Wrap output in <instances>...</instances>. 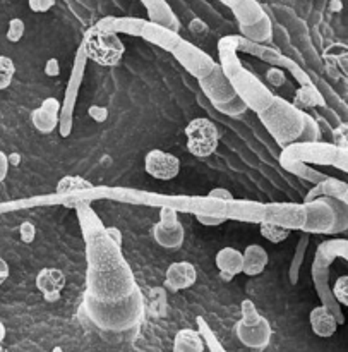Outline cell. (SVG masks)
Instances as JSON below:
<instances>
[{"label": "cell", "instance_id": "cb8c5ba5", "mask_svg": "<svg viewBox=\"0 0 348 352\" xmlns=\"http://www.w3.org/2000/svg\"><path fill=\"white\" fill-rule=\"evenodd\" d=\"M270 263V254L259 244H249L244 250V275L247 277H257L264 272Z\"/></svg>", "mask_w": 348, "mask_h": 352}, {"label": "cell", "instance_id": "277c9868", "mask_svg": "<svg viewBox=\"0 0 348 352\" xmlns=\"http://www.w3.org/2000/svg\"><path fill=\"white\" fill-rule=\"evenodd\" d=\"M84 311L98 329L105 332H126L141 323L144 316V298L139 287L130 296L115 302H103L84 296Z\"/></svg>", "mask_w": 348, "mask_h": 352}, {"label": "cell", "instance_id": "9c48e42d", "mask_svg": "<svg viewBox=\"0 0 348 352\" xmlns=\"http://www.w3.org/2000/svg\"><path fill=\"white\" fill-rule=\"evenodd\" d=\"M240 320L235 325L237 339L249 349H264L271 342V325L268 318L259 315L251 299H244L240 306Z\"/></svg>", "mask_w": 348, "mask_h": 352}, {"label": "cell", "instance_id": "d6986e66", "mask_svg": "<svg viewBox=\"0 0 348 352\" xmlns=\"http://www.w3.org/2000/svg\"><path fill=\"white\" fill-rule=\"evenodd\" d=\"M60 110L62 103L57 98L51 96V98L43 100V103L31 113V122H33L34 129L40 131L41 134L54 133L60 122Z\"/></svg>", "mask_w": 348, "mask_h": 352}, {"label": "cell", "instance_id": "d6a6232c", "mask_svg": "<svg viewBox=\"0 0 348 352\" xmlns=\"http://www.w3.org/2000/svg\"><path fill=\"white\" fill-rule=\"evenodd\" d=\"M14 74H16V65H14L12 58L0 55V89L9 88Z\"/></svg>", "mask_w": 348, "mask_h": 352}, {"label": "cell", "instance_id": "ee69618b", "mask_svg": "<svg viewBox=\"0 0 348 352\" xmlns=\"http://www.w3.org/2000/svg\"><path fill=\"white\" fill-rule=\"evenodd\" d=\"M196 219H198L199 223H202V226H208V227L222 226V223L227 222V219H222V217H206V215H201V217H196Z\"/></svg>", "mask_w": 348, "mask_h": 352}, {"label": "cell", "instance_id": "836d02e7", "mask_svg": "<svg viewBox=\"0 0 348 352\" xmlns=\"http://www.w3.org/2000/svg\"><path fill=\"white\" fill-rule=\"evenodd\" d=\"M215 109L218 110V112L225 113V116H232V117H237V116H240V113L246 112V110H249L239 95H237L235 98L230 100V102L222 103V105H216Z\"/></svg>", "mask_w": 348, "mask_h": 352}, {"label": "cell", "instance_id": "8fae6325", "mask_svg": "<svg viewBox=\"0 0 348 352\" xmlns=\"http://www.w3.org/2000/svg\"><path fill=\"white\" fill-rule=\"evenodd\" d=\"M86 64H88V57L84 55L82 48L79 47L78 52H76L74 65H72L71 78H69L67 89H65L64 102H62L60 122H58V133H60L62 138L71 136L72 133V126H74V110L76 103H78L79 91H81L82 79H84Z\"/></svg>", "mask_w": 348, "mask_h": 352}, {"label": "cell", "instance_id": "f6af8a7d", "mask_svg": "<svg viewBox=\"0 0 348 352\" xmlns=\"http://www.w3.org/2000/svg\"><path fill=\"white\" fill-rule=\"evenodd\" d=\"M9 167H10L9 155H5L2 150H0V182L5 181L7 174H9Z\"/></svg>", "mask_w": 348, "mask_h": 352}, {"label": "cell", "instance_id": "83f0119b", "mask_svg": "<svg viewBox=\"0 0 348 352\" xmlns=\"http://www.w3.org/2000/svg\"><path fill=\"white\" fill-rule=\"evenodd\" d=\"M244 34L247 36V40L253 41V43H263V41L271 40V24L268 21V17H261L256 23L249 24V26H242Z\"/></svg>", "mask_w": 348, "mask_h": 352}, {"label": "cell", "instance_id": "b9f144b4", "mask_svg": "<svg viewBox=\"0 0 348 352\" xmlns=\"http://www.w3.org/2000/svg\"><path fill=\"white\" fill-rule=\"evenodd\" d=\"M189 30L192 31V34H196V36H205L206 33H208V26H206L205 21L201 19H194L191 24H189Z\"/></svg>", "mask_w": 348, "mask_h": 352}, {"label": "cell", "instance_id": "4fadbf2b", "mask_svg": "<svg viewBox=\"0 0 348 352\" xmlns=\"http://www.w3.org/2000/svg\"><path fill=\"white\" fill-rule=\"evenodd\" d=\"M308 219L302 232L311 234H335L338 223V212H336L335 198H318L304 203Z\"/></svg>", "mask_w": 348, "mask_h": 352}, {"label": "cell", "instance_id": "6da1fadb", "mask_svg": "<svg viewBox=\"0 0 348 352\" xmlns=\"http://www.w3.org/2000/svg\"><path fill=\"white\" fill-rule=\"evenodd\" d=\"M84 239L86 294L103 302L126 299L137 287L130 265L89 201L74 206Z\"/></svg>", "mask_w": 348, "mask_h": 352}, {"label": "cell", "instance_id": "484cf974", "mask_svg": "<svg viewBox=\"0 0 348 352\" xmlns=\"http://www.w3.org/2000/svg\"><path fill=\"white\" fill-rule=\"evenodd\" d=\"M347 191H348L347 182L340 181V179H335V177H328L326 181H323L321 184L314 186V188L308 192L304 203L312 201V199H318V198H342Z\"/></svg>", "mask_w": 348, "mask_h": 352}, {"label": "cell", "instance_id": "f1b7e54d", "mask_svg": "<svg viewBox=\"0 0 348 352\" xmlns=\"http://www.w3.org/2000/svg\"><path fill=\"white\" fill-rule=\"evenodd\" d=\"M283 168L287 172H290V174H294L295 177H301L304 179V181L312 182L314 186L321 184L323 181H326V179L329 177V175L323 174V172L316 170V168L309 167V165L305 164H290V165H285Z\"/></svg>", "mask_w": 348, "mask_h": 352}, {"label": "cell", "instance_id": "f907efd6", "mask_svg": "<svg viewBox=\"0 0 348 352\" xmlns=\"http://www.w3.org/2000/svg\"><path fill=\"white\" fill-rule=\"evenodd\" d=\"M5 333H7L5 325H3V323L0 322V351H2V342H3V339H5Z\"/></svg>", "mask_w": 348, "mask_h": 352}, {"label": "cell", "instance_id": "7a4b0ae2", "mask_svg": "<svg viewBox=\"0 0 348 352\" xmlns=\"http://www.w3.org/2000/svg\"><path fill=\"white\" fill-rule=\"evenodd\" d=\"M112 199L126 205L151 206V208H170L177 213H191L194 217H222L237 222L261 223L266 220L268 203L251 201V199H215L211 196H187V195H161V192L143 191L132 188H112V186H95L89 191L69 196L64 199V206L74 208L81 201Z\"/></svg>", "mask_w": 348, "mask_h": 352}, {"label": "cell", "instance_id": "74e56055", "mask_svg": "<svg viewBox=\"0 0 348 352\" xmlns=\"http://www.w3.org/2000/svg\"><path fill=\"white\" fill-rule=\"evenodd\" d=\"M266 79L270 85L273 86H281L285 82V72L283 69L280 67H271L270 71L266 72Z\"/></svg>", "mask_w": 348, "mask_h": 352}, {"label": "cell", "instance_id": "7dc6e473", "mask_svg": "<svg viewBox=\"0 0 348 352\" xmlns=\"http://www.w3.org/2000/svg\"><path fill=\"white\" fill-rule=\"evenodd\" d=\"M89 116H91L93 119L96 120V122H103V119L106 117V112L102 109V107L95 105V107H91V109H89Z\"/></svg>", "mask_w": 348, "mask_h": 352}, {"label": "cell", "instance_id": "30bf717a", "mask_svg": "<svg viewBox=\"0 0 348 352\" xmlns=\"http://www.w3.org/2000/svg\"><path fill=\"white\" fill-rule=\"evenodd\" d=\"M102 23L105 26H108L110 30L117 31V33H130L137 34V36H143L144 40L158 45V47H161L167 52H174V48L182 41V38L174 30L158 26V24L144 23V21L139 19H115V17H106Z\"/></svg>", "mask_w": 348, "mask_h": 352}, {"label": "cell", "instance_id": "681fc988", "mask_svg": "<svg viewBox=\"0 0 348 352\" xmlns=\"http://www.w3.org/2000/svg\"><path fill=\"white\" fill-rule=\"evenodd\" d=\"M108 232H110V236H112L113 239L117 241V243L122 244V236H120V230L119 229H115V227H108Z\"/></svg>", "mask_w": 348, "mask_h": 352}, {"label": "cell", "instance_id": "52a82bcc", "mask_svg": "<svg viewBox=\"0 0 348 352\" xmlns=\"http://www.w3.org/2000/svg\"><path fill=\"white\" fill-rule=\"evenodd\" d=\"M281 167L290 164H316L333 165L348 174V148L336 146L332 143H294L283 148L280 155Z\"/></svg>", "mask_w": 348, "mask_h": 352}, {"label": "cell", "instance_id": "1f68e13d", "mask_svg": "<svg viewBox=\"0 0 348 352\" xmlns=\"http://www.w3.org/2000/svg\"><path fill=\"white\" fill-rule=\"evenodd\" d=\"M196 323H198L199 332H201L202 339H205L206 347H208L209 352H227V349L222 346V342H220L218 337L215 336V332H213L211 327L208 325V322H206L205 318L198 316V318H196Z\"/></svg>", "mask_w": 348, "mask_h": 352}, {"label": "cell", "instance_id": "9a60e30c", "mask_svg": "<svg viewBox=\"0 0 348 352\" xmlns=\"http://www.w3.org/2000/svg\"><path fill=\"white\" fill-rule=\"evenodd\" d=\"M153 239L165 250H178L184 244L185 230L177 219V212L160 208V220L153 226Z\"/></svg>", "mask_w": 348, "mask_h": 352}, {"label": "cell", "instance_id": "4316f807", "mask_svg": "<svg viewBox=\"0 0 348 352\" xmlns=\"http://www.w3.org/2000/svg\"><path fill=\"white\" fill-rule=\"evenodd\" d=\"M292 103L305 112V109H312V107H325V98L316 86H299L295 100Z\"/></svg>", "mask_w": 348, "mask_h": 352}, {"label": "cell", "instance_id": "ac0fdd59", "mask_svg": "<svg viewBox=\"0 0 348 352\" xmlns=\"http://www.w3.org/2000/svg\"><path fill=\"white\" fill-rule=\"evenodd\" d=\"M198 81H199V86H201L202 93L208 96V100L213 103V107L230 102V100L237 96L235 89H233V86L230 85L227 76L223 74L220 64L211 74H208L206 78L198 79Z\"/></svg>", "mask_w": 348, "mask_h": 352}, {"label": "cell", "instance_id": "7bdbcfd3", "mask_svg": "<svg viewBox=\"0 0 348 352\" xmlns=\"http://www.w3.org/2000/svg\"><path fill=\"white\" fill-rule=\"evenodd\" d=\"M208 196H211V198H215V199H223V201H229V199H235L232 196V192H230L227 188L211 189V191L208 192Z\"/></svg>", "mask_w": 348, "mask_h": 352}, {"label": "cell", "instance_id": "44dd1931", "mask_svg": "<svg viewBox=\"0 0 348 352\" xmlns=\"http://www.w3.org/2000/svg\"><path fill=\"white\" fill-rule=\"evenodd\" d=\"M36 287L43 294L45 301H58L65 287V275L58 268H41L36 275Z\"/></svg>", "mask_w": 348, "mask_h": 352}, {"label": "cell", "instance_id": "2e32d148", "mask_svg": "<svg viewBox=\"0 0 348 352\" xmlns=\"http://www.w3.org/2000/svg\"><path fill=\"white\" fill-rule=\"evenodd\" d=\"M308 212L304 203H268V215L264 222L277 223L288 230L304 229Z\"/></svg>", "mask_w": 348, "mask_h": 352}, {"label": "cell", "instance_id": "ba28073f", "mask_svg": "<svg viewBox=\"0 0 348 352\" xmlns=\"http://www.w3.org/2000/svg\"><path fill=\"white\" fill-rule=\"evenodd\" d=\"M81 48L88 60L96 62L103 67L117 65L126 54V45L120 40L119 33L105 26L102 21L86 30L81 41Z\"/></svg>", "mask_w": 348, "mask_h": 352}, {"label": "cell", "instance_id": "60d3db41", "mask_svg": "<svg viewBox=\"0 0 348 352\" xmlns=\"http://www.w3.org/2000/svg\"><path fill=\"white\" fill-rule=\"evenodd\" d=\"M335 144L336 146L348 148V126H340L338 129H335Z\"/></svg>", "mask_w": 348, "mask_h": 352}, {"label": "cell", "instance_id": "7c38bea8", "mask_svg": "<svg viewBox=\"0 0 348 352\" xmlns=\"http://www.w3.org/2000/svg\"><path fill=\"white\" fill-rule=\"evenodd\" d=\"M185 143L189 153L206 158L218 150L220 131L208 117H196L185 126Z\"/></svg>", "mask_w": 348, "mask_h": 352}, {"label": "cell", "instance_id": "603a6c76", "mask_svg": "<svg viewBox=\"0 0 348 352\" xmlns=\"http://www.w3.org/2000/svg\"><path fill=\"white\" fill-rule=\"evenodd\" d=\"M215 263L216 268L222 272V275L227 280L233 278L235 275L244 274V253H240L239 250H235L232 246L222 248L216 253Z\"/></svg>", "mask_w": 348, "mask_h": 352}, {"label": "cell", "instance_id": "e575fe53", "mask_svg": "<svg viewBox=\"0 0 348 352\" xmlns=\"http://www.w3.org/2000/svg\"><path fill=\"white\" fill-rule=\"evenodd\" d=\"M319 136H321V129H319V124L316 122V119L312 116H305V127L304 134H302V140L299 143H314V141H319Z\"/></svg>", "mask_w": 348, "mask_h": 352}, {"label": "cell", "instance_id": "bcb514c9", "mask_svg": "<svg viewBox=\"0 0 348 352\" xmlns=\"http://www.w3.org/2000/svg\"><path fill=\"white\" fill-rule=\"evenodd\" d=\"M58 72H60V69H58V60L57 58H50V60L47 62V65H45V74L57 76Z\"/></svg>", "mask_w": 348, "mask_h": 352}, {"label": "cell", "instance_id": "f5cc1de1", "mask_svg": "<svg viewBox=\"0 0 348 352\" xmlns=\"http://www.w3.org/2000/svg\"><path fill=\"white\" fill-rule=\"evenodd\" d=\"M340 199H343V201H345L347 203V205H348V191L345 192V195H343L342 196V198H340Z\"/></svg>", "mask_w": 348, "mask_h": 352}, {"label": "cell", "instance_id": "8992f818", "mask_svg": "<svg viewBox=\"0 0 348 352\" xmlns=\"http://www.w3.org/2000/svg\"><path fill=\"white\" fill-rule=\"evenodd\" d=\"M336 258H343L348 261V239H329L319 244L314 254V263H312V280H314L316 292L323 305L332 309L342 325L345 323V316H343L342 306L333 298L332 285H329V267Z\"/></svg>", "mask_w": 348, "mask_h": 352}, {"label": "cell", "instance_id": "4dcf8cb0", "mask_svg": "<svg viewBox=\"0 0 348 352\" xmlns=\"http://www.w3.org/2000/svg\"><path fill=\"white\" fill-rule=\"evenodd\" d=\"M259 232L268 243L273 244H281L283 241H287L290 237L292 230L285 229V227L277 226V223H270V222H261L259 223Z\"/></svg>", "mask_w": 348, "mask_h": 352}, {"label": "cell", "instance_id": "f35d334b", "mask_svg": "<svg viewBox=\"0 0 348 352\" xmlns=\"http://www.w3.org/2000/svg\"><path fill=\"white\" fill-rule=\"evenodd\" d=\"M27 6L33 12H48L55 6V0H27Z\"/></svg>", "mask_w": 348, "mask_h": 352}, {"label": "cell", "instance_id": "5b68a950", "mask_svg": "<svg viewBox=\"0 0 348 352\" xmlns=\"http://www.w3.org/2000/svg\"><path fill=\"white\" fill-rule=\"evenodd\" d=\"M263 126L281 148L299 143L302 140L308 112L297 109L292 102L275 95L270 105L257 113Z\"/></svg>", "mask_w": 348, "mask_h": 352}, {"label": "cell", "instance_id": "3957f363", "mask_svg": "<svg viewBox=\"0 0 348 352\" xmlns=\"http://www.w3.org/2000/svg\"><path fill=\"white\" fill-rule=\"evenodd\" d=\"M237 50H240V36L222 38L218 43L220 67L247 109L259 113L270 105L275 95L254 72L244 67L237 57Z\"/></svg>", "mask_w": 348, "mask_h": 352}, {"label": "cell", "instance_id": "5bb4252c", "mask_svg": "<svg viewBox=\"0 0 348 352\" xmlns=\"http://www.w3.org/2000/svg\"><path fill=\"white\" fill-rule=\"evenodd\" d=\"M174 57L181 62L182 67L189 72L191 76H194L196 79L206 78L208 74H211L218 64L213 60V57H209L208 54H205L202 50H199L198 47L191 45L189 41L182 40L177 47L174 48Z\"/></svg>", "mask_w": 348, "mask_h": 352}, {"label": "cell", "instance_id": "8d00e7d4", "mask_svg": "<svg viewBox=\"0 0 348 352\" xmlns=\"http://www.w3.org/2000/svg\"><path fill=\"white\" fill-rule=\"evenodd\" d=\"M24 31H26L24 21L19 19V17H14V19L9 21V28H7V40H9L10 43H17V41L23 40Z\"/></svg>", "mask_w": 348, "mask_h": 352}, {"label": "cell", "instance_id": "d4e9b609", "mask_svg": "<svg viewBox=\"0 0 348 352\" xmlns=\"http://www.w3.org/2000/svg\"><path fill=\"white\" fill-rule=\"evenodd\" d=\"M206 342L201 332L194 329H182L175 333L172 352H205Z\"/></svg>", "mask_w": 348, "mask_h": 352}, {"label": "cell", "instance_id": "e0dca14e", "mask_svg": "<svg viewBox=\"0 0 348 352\" xmlns=\"http://www.w3.org/2000/svg\"><path fill=\"white\" fill-rule=\"evenodd\" d=\"M144 170L156 181H172L181 172V160L165 150H150L144 157Z\"/></svg>", "mask_w": 348, "mask_h": 352}, {"label": "cell", "instance_id": "816d5d0a", "mask_svg": "<svg viewBox=\"0 0 348 352\" xmlns=\"http://www.w3.org/2000/svg\"><path fill=\"white\" fill-rule=\"evenodd\" d=\"M342 9H343L342 0H333V2H332V10H342Z\"/></svg>", "mask_w": 348, "mask_h": 352}, {"label": "cell", "instance_id": "c3c4849f", "mask_svg": "<svg viewBox=\"0 0 348 352\" xmlns=\"http://www.w3.org/2000/svg\"><path fill=\"white\" fill-rule=\"evenodd\" d=\"M9 272L10 270H9V265H7V261L0 258V285H2L7 278H9Z\"/></svg>", "mask_w": 348, "mask_h": 352}, {"label": "cell", "instance_id": "7402d4cb", "mask_svg": "<svg viewBox=\"0 0 348 352\" xmlns=\"http://www.w3.org/2000/svg\"><path fill=\"white\" fill-rule=\"evenodd\" d=\"M309 322H311L312 332L318 337H321V339H329V337L335 336L340 325L336 316L332 313V309L326 308L325 305L316 306L312 309L311 315H309Z\"/></svg>", "mask_w": 348, "mask_h": 352}, {"label": "cell", "instance_id": "f546056e", "mask_svg": "<svg viewBox=\"0 0 348 352\" xmlns=\"http://www.w3.org/2000/svg\"><path fill=\"white\" fill-rule=\"evenodd\" d=\"M309 246V236L304 234L302 239L299 241L297 248H295V254L292 258V263H290V270H288V277H290V284L292 285H297L299 284V274H301V267L304 263V256H305V251H308Z\"/></svg>", "mask_w": 348, "mask_h": 352}, {"label": "cell", "instance_id": "d590c367", "mask_svg": "<svg viewBox=\"0 0 348 352\" xmlns=\"http://www.w3.org/2000/svg\"><path fill=\"white\" fill-rule=\"evenodd\" d=\"M333 298L336 299L340 306H347L348 308V275H342L336 278V282L332 287Z\"/></svg>", "mask_w": 348, "mask_h": 352}, {"label": "cell", "instance_id": "ffe728a7", "mask_svg": "<svg viewBox=\"0 0 348 352\" xmlns=\"http://www.w3.org/2000/svg\"><path fill=\"white\" fill-rule=\"evenodd\" d=\"M198 280V272L196 267L189 261H175L167 268L165 274V287L172 292L185 291L192 287Z\"/></svg>", "mask_w": 348, "mask_h": 352}, {"label": "cell", "instance_id": "ab89813d", "mask_svg": "<svg viewBox=\"0 0 348 352\" xmlns=\"http://www.w3.org/2000/svg\"><path fill=\"white\" fill-rule=\"evenodd\" d=\"M19 234H21V239L24 241V243H33L34 241V236H36V229H34V226L31 222H24L21 223L19 227Z\"/></svg>", "mask_w": 348, "mask_h": 352}]
</instances>
